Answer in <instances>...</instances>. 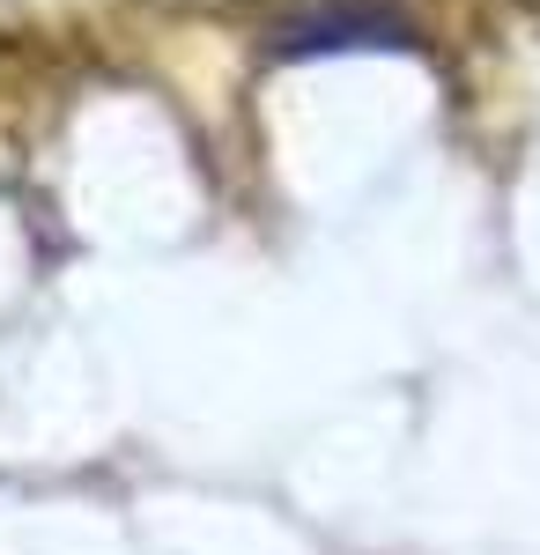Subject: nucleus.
<instances>
[{
    "label": "nucleus",
    "mask_w": 540,
    "mask_h": 555,
    "mask_svg": "<svg viewBox=\"0 0 540 555\" xmlns=\"http://www.w3.org/2000/svg\"><path fill=\"white\" fill-rule=\"evenodd\" d=\"M415 30L393 15V8H319V15H296L290 30L274 38V52L290 60H319V52H356V44H408Z\"/></svg>",
    "instance_id": "nucleus-1"
}]
</instances>
